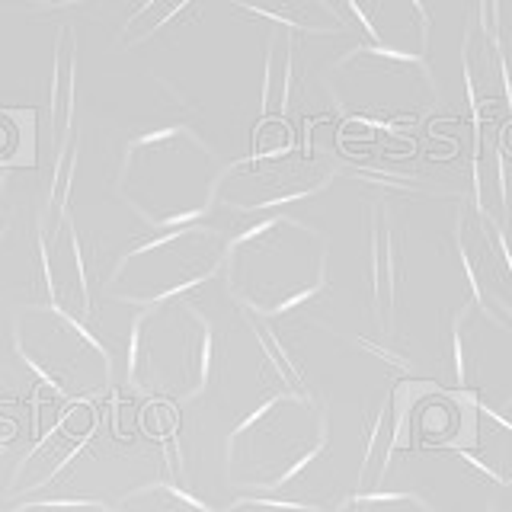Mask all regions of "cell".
Listing matches in <instances>:
<instances>
[{"mask_svg": "<svg viewBox=\"0 0 512 512\" xmlns=\"http://www.w3.org/2000/svg\"><path fill=\"white\" fill-rule=\"evenodd\" d=\"M221 164L186 125L141 135L128 144L119 192L151 228H186L218 202Z\"/></svg>", "mask_w": 512, "mask_h": 512, "instance_id": "obj_1", "label": "cell"}, {"mask_svg": "<svg viewBox=\"0 0 512 512\" xmlns=\"http://www.w3.org/2000/svg\"><path fill=\"white\" fill-rule=\"evenodd\" d=\"M330 240L292 215H272L240 234L224 256L228 292L250 311L282 314L327 285Z\"/></svg>", "mask_w": 512, "mask_h": 512, "instance_id": "obj_2", "label": "cell"}, {"mask_svg": "<svg viewBox=\"0 0 512 512\" xmlns=\"http://www.w3.org/2000/svg\"><path fill=\"white\" fill-rule=\"evenodd\" d=\"M330 448V413L314 397L272 394L231 432L224 474L234 490L276 496Z\"/></svg>", "mask_w": 512, "mask_h": 512, "instance_id": "obj_3", "label": "cell"}, {"mask_svg": "<svg viewBox=\"0 0 512 512\" xmlns=\"http://www.w3.org/2000/svg\"><path fill=\"white\" fill-rule=\"evenodd\" d=\"M212 372V324L186 298L144 308L128 349V384L160 400H189Z\"/></svg>", "mask_w": 512, "mask_h": 512, "instance_id": "obj_4", "label": "cell"}, {"mask_svg": "<svg viewBox=\"0 0 512 512\" xmlns=\"http://www.w3.org/2000/svg\"><path fill=\"white\" fill-rule=\"evenodd\" d=\"M13 349L61 397H96L112 384L106 346L61 304H29L16 314Z\"/></svg>", "mask_w": 512, "mask_h": 512, "instance_id": "obj_5", "label": "cell"}, {"mask_svg": "<svg viewBox=\"0 0 512 512\" xmlns=\"http://www.w3.org/2000/svg\"><path fill=\"white\" fill-rule=\"evenodd\" d=\"M224 256L228 244L215 228H173L128 250L112 269L109 292L125 304L151 308L215 279L224 269Z\"/></svg>", "mask_w": 512, "mask_h": 512, "instance_id": "obj_6", "label": "cell"}, {"mask_svg": "<svg viewBox=\"0 0 512 512\" xmlns=\"http://www.w3.org/2000/svg\"><path fill=\"white\" fill-rule=\"evenodd\" d=\"M452 244L477 308L500 324H512V250L503 224H496L484 202H464L452 221Z\"/></svg>", "mask_w": 512, "mask_h": 512, "instance_id": "obj_7", "label": "cell"}, {"mask_svg": "<svg viewBox=\"0 0 512 512\" xmlns=\"http://www.w3.org/2000/svg\"><path fill=\"white\" fill-rule=\"evenodd\" d=\"M330 183V167L308 154L276 151V154H256L250 160L228 167L221 173L218 199L228 202L240 212L253 208H272L288 199L311 196Z\"/></svg>", "mask_w": 512, "mask_h": 512, "instance_id": "obj_8", "label": "cell"}, {"mask_svg": "<svg viewBox=\"0 0 512 512\" xmlns=\"http://www.w3.org/2000/svg\"><path fill=\"white\" fill-rule=\"evenodd\" d=\"M471 407L477 416L474 452L455 448V455L468 464L471 471L490 480V484L506 487L512 484V413L496 404H471Z\"/></svg>", "mask_w": 512, "mask_h": 512, "instance_id": "obj_9", "label": "cell"}, {"mask_svg": "<svg viewBox=\"0 0 512 512\" xmlns=\"http://www.w3.org/2000/svg\"><path fill=\"white\" fill-rule=\"evenodd\" d=\"M116 512H212V509L176 487L151 484V487H138L132 493H125Z\"/></svg>", "mask_w": 512, "mask_h": 512, "instance_id": "obj_10", "label": "cell"}, {"mask_svg": "<svg viewBox=\"0 0 512 512\" xmlns=\"http://www.w3.org/2000/svg\"><path fill=\"white\" fill-rule=\"evenodd\" d=\"M333 512H436L413 490H375V493H349L333 506Z\"/></svg>", "mask_w": 512, "mask_h": 512, "instance_id": "obj_11", "label": "cell"}, {"mask_svg": "<svg viewBox=\"0 0 512 512\" xmlns=\"http://www.w3.org/2000/svg\"><path fill=\"white\" fill-rule=\"evenodd\" d=\"M224 512H320L314 506L304 503H288V500H276V496H247L234 506H228Z\"/></svg>", "mask_w": 512, "mask_h": 512, "instance_id": "obj_12", "label": "cell"}, {"mask_svg": "<svg viewBox=\"0 0 512 512\" xmlns=\"http://www.w3.org/2000/svg\"><path fill=\"white\" fill-rule=\"evenodd\" d=\"M13 512H116V509H109L96 500H36Z\"/></svg>", "mask_w": 512, "mask_h": 512, "instance_id": "obj_13", "label": "cell"}, {"mask_svg": "<svg viewBox=\"0 0 512 512\" xmlns=\"http://www.w3.org/2000/svg\"><path fill=\"white\" fill-rule=\"evenodd\" d=\"M474 512H506V503H503V496H490V500L480 503Z\"/></svg>", "mask_w": 512, "mask_h": 512, "instance_id": "obj_14", "label": "cell"}, {"mask_svg": "<svg viewBox=\"0 0 512 512\" xmlns=\"http://www.w3.org/2000/svg\"><path fill=\"white\" fill-rule=\"evenodd\" d=\"M4 234H7V224H4V221H0V240H4Z\"/></svg>", "mask_w": 512, "mask_h": 512, "instance_id": "obj_15", "label": "cell"}]
</instances>
